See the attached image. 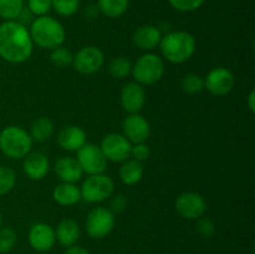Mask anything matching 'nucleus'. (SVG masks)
<instances>
[{
  "mask_svg": "<svg viewBox=\"0 0 255 254\" xmlns=\"http://www.w3.org/2000/svg\"><path fill=\"white\" fill-rule=\"evenodd\" d=\"M32 40L26 26L16 20L0 24V57L10 64H22L32 54Z\"/></svg>",
  "mask_w": 255,
  "mask_h": 254,
  "instance_id": "nucleus-1",
  "label": "nucleus"
},
{
  "mask_svg": "<svg viewBox=\"0 0 255 254\" xmlns=\"http://www.w3.org/2000/svg\"><path fill=\"white\" fill-rule=\"evenodd\" d=\"M29 32L32 44H36L41 49L54 50L62 46L66 40V31L61 22L49 15L35 17Z\"/></svg>",
  "mask_w": 255,
  "mask_h": 254,
  "instance_id": "nucleus-2",
  "label": "nucleus"
},
{
  "mask_svg": "<svg viewBox=\"0 0 255 254\" xmlns=\"http://www.w3.org/2000/svg\"><path fill=\"white\" fill-rule=\"evenodd\" d=\"M196 37L189 32L178 30L162 36L159 49L164 59L171 64H183L196 52Z\"/></svg>",
  "mask_w": 255,
  "mask_h": 254,
  "instance_id": "nucleus-3",
  "label": "nucleus"
},
{
  "mask_svg": "<svg viewBox=\"0 0 255 254\" xmlns=\"http://www.w3.org/2000/svg\"><path fill=\"white\" fill-rule=\"evenodd\" d=\"M32 138L19 126H6L0 132V151L11 159H22L31 152Z\"/></svg>",
  "mask_w": 255,
  "mask_h": 254,
  "instance_id": "nucleus-4",
  "label": "nucleus"
},
{
  "mask_svg": "<svg viewBox=\"0 0 255 254\" xmlns=\"http://www.w3.org/2000/svg\"><path fill=\"white\" fill-rule=\"evenodd\" d=\"M164 70V61L161 56L146 52L132 65L131 75L137 84L147 86L158 82L163 77Z\"/></svg>",
  "mask_w": 255,
  "mask_h": 254,
  "instance_id": "nucleus-5",
  "label": "nucleus"
},
{
  "mask_svg": "<svg viewBox=\"0 0 255 254\" xmlns=\"http://www.w3.org/2000/svg\"><path fill=\"white\" fill-rule=\"evenodd\" d=\"M115 189V182L105 173L91 174L82 183L81 199L87 203H101L112 196Z\"/></svg>",
  "mask_w": 255,
  "mask_h": 254,
  "instance_id": "nucleus-6",
  "label": "nucleus"
},
{
  "mask_svg": "<svg viewBox=\"0 0 255 254\" xmlns=\"http://www.w3.org/2000/svg\"><path fill=\"white\" fill-rule=\"evenodd\" d=\"M115 213L106 207H96L86 217V232L91 238L102 239L115 228Z\"/></svg>",
  "mask_w": 255,
  "mask_h": 254,
  "instance_id": "nucleus-7",
  "label": "nucleus"
},
{
  "mask_svg": "<svg viewBox=\"0 0 255 254\" xmlns=\"http://www.w3.org/2000/svg\"><path fill=\"white\" fill-rule=\"evenodd\" d=\"M105 64V55L100 47L89 45L84 46L74 55L72 66L81 75H94L101 70Z\"/></svg>",
  "mask_w": 255,
  "mask_h": 254,
  "instance_id": "nucleus-8",
  "label": "nucleus"
},
{
  "mask_svg": "<svg viewBox=\"0 0 255 254\" xmlns=\"http://www.w3.org/2000/svg\"><path fill=\"white\" fill-rule=\"evenodd\" d=\"M100 148L107 161L125 162L131 156L132 143L122 133L112 132L102 138Z\"/></svg>",
  "mask_w": 255,
  "mask_h": 254,
  "instance_id": "nucleus-9",
  "label": "nucleus"
},
{
  "mask_svg": "<svg viewBox=\"0 0 255 254\" xmlns=\"http://www.w3.org/2000/svg\"><path fill=\"white\" fill-rule=\"evenodd\" d=\"M77 162L81 166L84 173L91 174L104 173L107 168V159L102 153L100 146L95 143H85L77 151Z\"/></svg>",
  "mask_w": 255,
  "mask_h": 254,
  "instance_id": "nucleus-10",
  "label": "nucleus"
},
{
  "mask_svg": "<svg viewBox=\"0 0 255 254\" xmlns=\"http://www.w3.org/2000/svg\"><path fill=\"white\" fill-rule=\"evenodd\" d=\"M234 85H236V76L227 67H214L204 79V89L218 97L228 95L233 90Z\"/></svg>",
  "mask_w": 255,
  "mask_h": 254,
  "instance_id": "nucleus-11",
  "label": "nucleus"
},
{
  "mask_svg": "<svg viewBox=\"0 0 255 254\" xmlns=\"http://www.w3.org/2000/svg\"><path fill=\"white\" fill-rule=\"evenodd\" d=\"M177 213L183 218L194 221L204 216L207 211V203L203 197L196 192H184L179 194L176 199Z\"/></svg>",
  "mask_w": 255,
  "mask_h": 254,
  "instance_id": "nucleus-12",
  "label": "nucleus"
},
{
  "mask_svg": "<svg viewBox=\"0 0 255 254\" xmlns=\"http://www.w3.org/2000/svg\"><path fill=\"white\" fill-rule=\"evenodd\" d=\"M122 131L131 143H146L151 134V126L142 115L129 114L122 122Z\"/></svg>",
  "mask_w": 255,
  "mask_h": 254,
  "instance_id": "nucleus-13",
  "label": "nucleus"
},
{
  "mask_svg": "<svg viewBox=\"0 0 255 254\" xmlns=\"http://www.w3.org/2000/svg\"><path fill=\"white\" fill-rule=\"evenodd\" d=\"M121 106L128 114H139L146 104V91L142 85L136 81L128 82L122 87Z\"/></svg>",
  "mask_w": 255,
  "mask_h": 254,
  "instance_id": "nucleus-14",
  "label": "nucleus"
},
{
  "mask_svg": "<svg viewBox=\"0 0 255 254\" xmlns=\"http://www.w3.org/2000/svg\"><path fill=\"white\" fill-rule=\"evenodd\" d=\"M29 244L31 246L32 249L36 252H49L50 249L54 248L55 243H56V237H55V231L50 224L47 223H40L34 224L30 228L29 236Z\"/></svg>",
  "mask_w": 255,
  "mask_h": 254,
  "instance_id": "nucleus-15",
  "label": "nucleus"
},
{
  "mask_svg": "<svg viewBox=\"0 0 255 254\" xmlns=\"http://www.w3.org/2000/svg\"><path fill=\"white\" fill-rule=\"evenodd\" d=\"M22 162V171L27 178L32 181H41L47 176L50 171L49 158L41 152H30L24 157Z\"/></svg>",
  "mask_w": 255,
  "mask_h": 254,
  "instance_id": "nucleus-16",
  "label": "nucleus"
},
{
  "mask_svg": "<svg viewBox=\"0 0 255 254\" xmlns=\"http://www.w3.org/2000/svg\"><path fill=\"white\" fill-rule=\"evenodd\" d=\"M54 171L60 181L65 183H77L84 176V171L77 159L70 156L60 157L55 162Z\"/></svg>",
  "mask_w": 255,
  "mask_h": 254,
  "instance_id": "nucleus-17",
  "label": "nucleus"
},
{
  "mask_svg": "<svg viewBox=\"0 0 255 254\" xmlns=\"http://www.w3.org/2000/svg\"><path fill=\"white\" fill-rule=\"evenodd\" d=\"M57 142L65 151L77 152L85 143H87L86 132L79 126H66L57 134Z\"/></svg>",
  "mask_w": 255,
  "mask_h": 254,
  "instance_id": "nucleus-18",
  "label": "nucleus"
},
{
  "mask_svg": "<svg viewBox=\"0 0 255 254\" xmlns=\"http://www.w3.org/2000/svg\"><path fill=\"white\" fill-rule=\"evenodd\" d=\"M161 39V30L154 25H142L133 34V44L139 50L146 52H151L152 50L159 46Z\"/></svg>",
  "mask_w": 255,
  "mask_h": 254,
  "instance_id": "nucleus-19",
  "label": "nucleus"
},
{
  "mask_svg": "<svg viewBox=\"0 0 255 254\" xmlns=\"http://www.w3.org/2000/svg\"><path fill=\"white\" fill-rule=\"evenodd\" d=\"M81 236V231H80V226L76 221L71 218H65L57 224L56 231H55V237L56 241L61 244L62 247L76 246L77 241Z\"/></svg>",
  "mask_w": 255,
  "mask_h": 254,
  "instance_id": "nucleus-20",
  "label": "nucleus"
},
{
  "mask_svg": "<svg viewBox=\"0 0 255 254\" xmlns=\"http://www.w3.org/2000/svg\"><path fill=\"white\" fill-rule=\"evenodd\" d=\"M52 198L59 206L71 207L81 201V191L76 183L61 182L52 191Z\"/></svg>",
  "mask_w": 255,
  "mask_h": 254,
  "instance_id": "nucleus-21",
  "label": "nucleus"
},
{
  "mask_svg": "<svg viewBox=\"0 0 255 254\" xmlns=\"http://www.w3.org/2000/svg\"><path fill=\"white\" fill-rule=\"evenodd\" d=\"M144 169L142 162L136 159H126L120 168V179L126 186H136L143 178Z\"/></svg>",
  "mask_w": 255,
  "mask_h": 254,
  "instance_id": "nucleus-22",
  "label": "nucleus"
},
{
  "mask_svg": "<svg viewBox=\"0 0 255 254\" xmlns=\"http://www.w3.org/2000/svg\"><path fill=\"white\" fill-rule=\"evenodd\" d=\"M52 134H54V122L49 117H39L32 122L31 132H30L32 141H47L51 138Z\"/></svg>",
  "mask_w": 255,
  "mask_h": 254,
  "instance_id": "nucleus-23",
  "label": "nucleus"
},
{
  "mask_svg": "<svg viewBox=\"0 0 255 254\" xmlns=\"http://www.w3.org/2000/svg\"><path fill=\"white\" fill-rule=\"evenodd\" d=\"M129 0H99V9L105 16L116 19L127 11Z\"/></svg>",
  "mask_w": 255,
  "mask_h": 254,
  "instance_id": "nucleus-24",
  "label": "nucleus"
},
{
  "mask_svg": "<svg viewBox=\"0 0 255 254\" xmlns=\"http://www.w3.org/2000/svg\"><path fill=\"white\" fill-rule=\"evenodd\" d=\"M109 72L115 79H126L132 72V64L127 57L119 56L109 64Z\"/></svg>",
  "mask_w": 255,
  "mask_h": 254,
  "instance_id": "nucleus-25",
  "label": "nucleus"
},
{
  "mask_svg": "<svg viewBox=\"0 0 255 254\" xmlns=\"http://www.w3.org/2000/svg\"><path fill=\"white\" fill-rule=\"evenodd\" d=\"M24 9V0H0V16L7 20H16Z\"/></svg>",
  "mask_w": 255,
  "mask_h": 254,
  "instance_id": "nucleus-26",
  "label": "nucleus"
},
{
  "mask_svg": "<svg viewBox=\"0 0 255 254\" xmlns=\"http://www.w3.org/2000/svg\"><path fill=\"white\" fill-rule=\"evenodd\" d=\"M51 7L61 16H72L79 11L80 0H51Z\"/></svg>",
  "mask_w": 255,
  "mask_h": 254,
  "instance_id": "nucleus-27",
  "label": "nucleus"
},
{
  "mask_svg": "<svg viewBox=\"0 0 255 254\" xmlns=\"http://www.w3.org/2000/svg\"><path fill=\"white\" fill-rule=\"evenodd\" d=\"M16 184V174L10 167L0 166V196L9 193Z\"/></svg>",
  "mask_w": 255,
  "mask_h": 254,
  "instance_id": "nucleus-28",
  "label": "nucleus"
},
{
  "mask_svg": "<svg viewBox=\"0 0 255 254\" xmlns=\"http://www.w3.org/2000/svg\"><path fill=\"white\" fill-rule=\"evenodd\" d=\"M182 89L187 94H199L204 89V79L197 74H187L182 80Z\"/></svg>",
  "mask_w": 255,
  "mask_h": 254,
  "instance_id": "nucleus-29",
  "label": "nucleus"
},
{
  "mask_svg": "<svg viewBox=\"0 0 255 254\" xmlns=\"http://www.w3.org/2000/svg\"><path fill=\"white\" fill-rule=\"evenodd\" d=\"M50 60L52 64L57 67H66L69 65H72V60H74V55L71 54L70 50L66 47H56V49L51 50L50 54Z\"/></svg>",
  "mask_w": 255,
  "mask_h": 254,
  "instance_id": "nucleus-30",
  "label": "nucleus"
},
{
  "mask_svg": "<svg viewBox=\"0 0 255 254\" xmlns=\"http://www.w3.org/2000/svg\"><path fill=\"white\" fill-rule=\"evenodd\" d=\"M16 233L10 227L0 228V254L9 253L16 244Z\"/></svg>",
  "mask_w": 255,
  "mask_h": 254,
  "instance_id": "nucleus-31",
  "label": "nucleus"
},
{
  "mask_svg": "<svg viewBox=\"0 0 255 254\" xmlns=\"http://www.w3.org/2000/svg\"><path fill=\"white\" fill-rule=\"evenodd\" d=\"M206 0H168L173 9L182 12H191L198 10Z\"/></svg>",
  "mask_w": 255,
  "mask_h": 254,
  "instance_id": "nucleus-32",
  "label": "nucleus"
},
{
  "mask_svg": "<svg viewBox=\"0 0 255 254\" xmlns=\"http://www.w3.org/2000/svg\"><path fill=\"white\" fill-rule=\"evenodd\" d=\"M27 9L35 16H44L51 10V0H27Z\"/></svg>",
  "mask_w": 255,
  "mask_h": 254,
  "instance_id": "nucleus-33",
  "label": "nucleus"
},
{
  "mask_svg": "<svg viewBox=\"0 0 255 254\" xmlns=\"http://www.w3.org/2000/svg\"><path fill=\"white\" fill-rule=\"evenodd\" d=\"M197 231L204 238H209L214 234L216 232V226L212 222V219L206 218V217H201L198 221V224H197Z\"/></svg>",
  "mask_w": 255,
  "mask_h": 254,
  "instance_id": "nucleus-34",
  "label": "nucleus"
},
{
  "mask_svg": "<svg viewBox=\"0 0 255 254\" xmlns=\"http://www.w3.org/2000/svg\"><path fill=\"white\" fill-rule=\"evenodd\" d=\"M149 154H151V149H149V147L147 146L146 143L132 144L131 156L133 157V159H136V161H147V159L149 158Z\"/></svg>",
  "mask_w": 255,
  "mask_h": 254,
  "instance_id": "nucleus-35",
  "label": "nucleus"
},
{
  "mask_svg": "<svg viewBox=\"0 0 255 254\" xmlns=\"http://www.w3.org/2000/svg\"><path fill=\"white\" fill-rule=\"evenodd\" d=\"M127 207V199L125 198V196H116L114 198V201L111 202V211L112 212H122L124 209H126Z\"/></svg>",
  "mask_w": 255,
  "mask_h": 254,
  "instance_id": "nucleus-36",
  "label": "nucleus"
},
{
  "mask_svg": "<svg viewBox=\"0 0 255 254\" xmlns=\"http://www.w3.org/2000/svg\"><path fill=\"white\" fill-rule=\"evenodd\" d=\"M64 254H91V253H90L86 248H84V247L72 246V247H69Z\"/></svg>",
  "mask_w": 255,
  "mask_h": 254,
  "instance_id": "nucleus-37",
  "label": "nucleus"
},
{
  "mask_svg": "<svg viewBox=\"0 0 255 254\" xmlns=\"http://www.w3.org/2000/svg\"><path fill=\"white\" fill-rule=\"evenodd\" d=\"M248 107L249 110H251L252 114H254L255 112V90L252 89L251 92H249L248 95Z\"/></svg>",
  "mask_w": 255,
  "mask_h": 254,
  "instance_id": "nucleus-38",
  "label": "nucleus"
},
{
  "mask_svg": "<svg viewBox=\"0 0 255 254\" xmlns=\"http://www.w3.org/2000/svg\"><path fill=\"white\" fill-rule=\"evenodd\" d=\"M1 223H2V216H1V212H0V227H1Z\"/></svg>",
  "mask_w": 255,
  "mask_h": 254,
  "instance_id": "nucleus-39",
  "label": "nucleus"
}]
</instances>
